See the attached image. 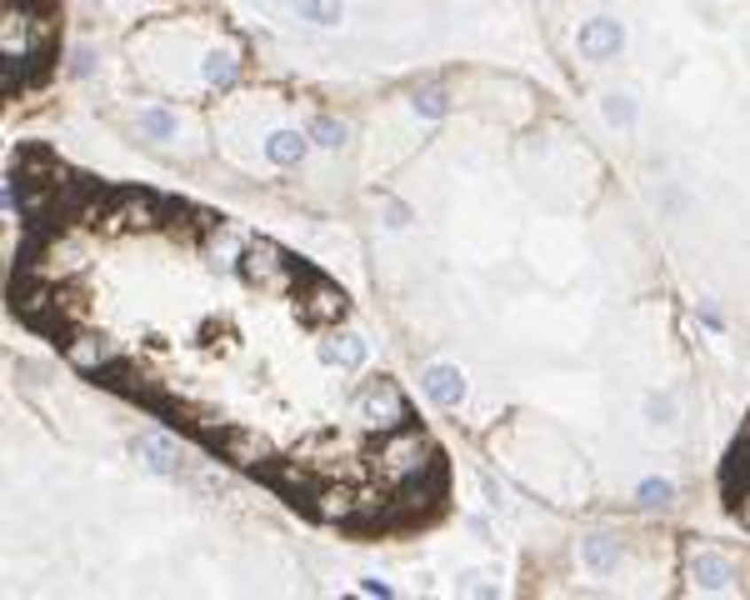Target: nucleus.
Returning a JSON list of instances; mask_svg holds the SVG:
<instances>
[{
  "label": "nucleus",
  "mask_w": 750,
  "mask_h": 600,
  "mask_svg": "<svg viewBox=\"0 0 750 600\" xmlns=\"http://www.w3.org/2000/svg\"><path fill=\"white\" fill-rule=\"evenodd\" d=\"M130 450H136V456L151 465V471H160V475H185V450L176 446L166 431H145V435H136V440H130Z\"/></svg>",
  "instance_id": "obj_5"
},
{
  "label": "nucleus",
  "mask_w": 750,
  "mask_h": 600,
  "mask_svg": "<svg viewBox=\"0 0 750 600\" xmlns=\"http://www.w3.org/2000/svg\"><path fill=\"white\" fill-rule=\"evenodd\" d=\"M691 581L706 596H725V590H736V565L725 556H715V550H700V556L691 560Z\"/></svg>",
  "instance_id": "obj_6"
},
{
  "label": "nucleus",
  "mask_w": 750,
  "mask_h": 600,
  "mask_svg": "<svg viewBox=\"0 0 750 600\" xmlns=\"http://www.w3.org/2000/svg\"><path fill=\"white\" fill-rule=\"evenodd\" d=\"M215 446L230 450L236 461H261L265 450H270L265 440H255V435H240V431H215Z\"/></svg>",
  "instance_id": "obj_14"
},
{
  "label": "nucleus",
  "mask_w": 750,
  "mask_h": 600,
  "mask_svg": "<svg viewBox=\"0 0 750 600\" xmlns=\"http://www.w3.org/2000/svg\"><path fill=\"white\" fill-rule=\"evenodd\" d=\"M640 505H670L676 501V486H670V480H660V475H651V480H640Z\"/></svg>",
  "instance_id": "obj_20"
},
{
  "label": "nucleus",
  "mask_w": 750,
  "mask_h": 600,
  "mask_svg": "<svg viewBox=\"0 0 750 600\" xmlns=\"http://www.w3.org/2000/svg\"><path fill=\"white\" fill-rule=\"evenodd\" d=\"M346 316V295L335 291V285H320L316 280V291L301 295V321H340Z\"/></svg>",
  "instance_id": "obj_9"
},
{
  "label": "nucleus",
  "mask_w": 750,
  "mask_h": 600,
  "mask_svg": "<svg viewBox=\"0 0 750 600\" xmlns=\"http://www.w3.org/2000/svg\"><path fill=\"white\" fill-rule=\"evenodd\" d=\"M581 556H585V571L590 575H611L615 565H621V541H615L611 531H596L581 541Z\"/></svg>",
  "instance_id": "obj_8"
},
{
  "label": "nucleus",
  "mask_w": 750,
  "mask_h": 600,
  "mask_svg": "<svg viewBox=\"0 0 750 600\" xmlns=\"http://www.w3.org/2000/svg\"><path fill=\"white\" fill-rule=\"evenodd\" d=\"M416 111L426 115V121H441V115L450 111V100H445V90H435V85H420V90H416Z\"/></svg>",
  "instance_id": "obj_18"
},
{
  "label": "nucleus",
  "mask_w": 750,
  "mask_h": 600,
  "mask_svg": "<svg viewBox=\"0 0 750 600\" xmlns=\"http://www.w3.org/2000/svg\"><path fill=\"white\" fill-rule=\"evenodd\" d=\"M236 75H240V60L236 56H210L206 60V85H215V90L236 85Z\"/></svg>",
  "instance_id": "obj_16"
},
{
  "label": "nucleus",
  "mask_w": 750,
  "mask_h": 600,
  "mask_svg": "<svg viewBox=\"0 0 750 600\" xmlns=\"http://www.w3.org/2000/svg\"><path fill=\"white\" fill-rule=\"evenodd\" d=\"M700 321H706V325H710V331H725V321H721V316H715V310H710V306H706V310H700Z\"/></svg>",
  "instance_id": "obj_24"
},
{
  "label": "nucleus",
  "mask_w": 750,
  "mask_h": 600,
  "mask_svg": "<svg viewBox=\"0 0 750 600\" xmlns=\"http://www.w3.org/2000/svg\"><path fill=\"white\" fill-rule=\"evenodd\" d=\"M621 51H625L621 20H611V15H596V20H585V26H581V56L590 60V66H605V60H615Z\"/></svg>",
  "instance_id": "obj_4"
},
{
  "label": "nucleus",
  "mask_w": 750,
  "mask_h": 600,
  "mask_svg": "<svg viewBox=\"0 0 750 600\" xmlns=\"http://www.w3.org/2000/svg\"><path fill=\"white\" fill-rule=\"evenodd\" d=\"M140 136H145V140H170V136H176V115L160 111V105L140 111Z\"/></svg>",
  "instance_id": "obj_15"
},
{
  "label": "nucleus",
  "mask_w": 750,
  "mask_h": 600,
  "mask_svg": "<svg viewBox=\"0 0 750 600\" xmlns=\"http://www.w3.org/2000/svg\"><path fill=\"white\" fill-rule=\"evenodd\" d=\"M361 590H365V596H380V600H390V586H386V581H361Z\"/></svg>",
  "instance_id": "obj_22"
},
{
  "label": "nucleus",
  "mask_w": 750,
  "mask_h": 600,
  "mask_svg": "<svg viewBox=\"0 0 750 600\" xmlns=\"http://www.w3.org/2000/svg\"><path fill=\"white\" fill-rule=\"evenodd\" d=\"M361 416L371 420L375 431H401L410 410H405V395L395 391V380H375L371 391L361 395Z\"/></svg>",
  "instance_id": "obj_3"
},
{
  "label": "nucleus",
  "mask_w": 750,
  "mask_h": 600,
  "mask_svg": "<svg viewBox=\"0 0 750 600\" xmlns=\"http://www.w3.org/2000/svg\"><path fill=\"white\" fill-rule=\"evenodd\" d=\"M240 276H246L250 285H285L291 261L280 255V245L255 236V240H246V251H240Z\"/></svg>",
  "instance_id": "obj_2"
},
{
  "label": "nucleus",
  "mask_w": 750,
  "mask_h": 600,
  "mask_svg": "<svg viewBox=\"0 0 750 600\" xmlns=\"http://www.w3.org/2000/svg\"><path fill=\"white\" fill-rule=\"evenodd\" d=\"M115 200H121V215L136 225V230H151V225L166 221V206L155 196H145V191H125V196H115Z\"/></svg>",
  "instance_id": "obj_10"
},
{
  "label": "nucleus",
  "mask_w": 750,
  "mask_h": 600,
  "mask_svg": "<svg viewBox=\"0 0 750 600\" xmlns=\"http://www.w3.org/2000/svg\"><path fill=\"white\" fill-rule=\"evenodd\" d=\"M121 350L105 346L100 335H81V340H70V361L81 365V370H100V365H111Z\"/></svg>",
  "instance_id": "obj_13"
},
{
  "label": "nucleus",
  "mask_w": 750,
  "mask_h": 600,
  "mask_svg": "<svg viewBox=\"0 0 750 600\" xmlns=\"http://www.w3.org/2000/svg\"><path fill=\"white\" fill-rule=\"evenodd\" d=\"M310 145H320V151H340V145H346V126L320 115L316 126H310Z\"/></svg>",
  "instance_id": "obj_17"
},
{
  "label": "nucleus",
  "mask_w": 750,
  "mask_h": 600,
  "mask_svg": "<svg viewBox=\"0 0 750 600\" xmlns=\"http://www.w3.org/2000/svg\"><path fill=\"white\" fill-rule=\"evenodd\" d=\"M306 145H310V136H295V130H270V136H265V155H270L276 166H301Z\"/></svg>",
  "instance_id": "obj_12"
},
{
  "label": "nucleus",
  "mask_w": 750,
  "mask_h": 600,
  "mask_svg": "<svg viewBox=\"0 0 750 600\" xmlns=\"http://www.w3.org/2000/svg\"><path fill=\"white\" fill-rule=\"evenodd\" d=\"M605 121H611V126H630V121H636V100H630V96H611V100H605Z\"/></svg>",
  "instance_id": "obj_21"
},
{
  "label": "nucleus",
  "mask_w": 750,
  "mask_h": 600,
  "mask_svg": "<svg viewBox=\"0 0 750 600\" xmlns=\"http://www.w3.org/2000/svg\"><path fill=\"white\" fill-rule=\"evenodd\" d=\"M301 15L310 26H335L340 20V0H301Z\"/></svg>",
  "instance_id": "obj_19"
},
{
  "label": "nucleus",
  "mask_w": 750,
  "mask_h": 600,
  "mask_svg": "<svg viewBox=\"0 0 750 600\" xmlns=\"http://www.w3.org/2000/svg\"><path fill=\"white\" fill-rule=\"evenodd\" d=\"M405 221H410V210H405V206H395V200H390V225H405Z\"/></svg>",
  "instance_id": "obj_23"
},
{
  "label": "nucleus",
  "mask_w": 750,
  "mask_h": 600,
  "mask_svg": "<svg viewBox=\"0 0 750 600\" xmlns=\"http://www.w3.org/2000/svg\"><path fill=\"white\" fill-rule=\"evenodd\" d=\"M380 465H386L390 480H416V475H431V446H426V435L420 431H401V435H390L386 450H380Z\"/></svg>",
  "instance_id": "obj_1"
},
{
  "label": "nucleus",
  "mask_w": 750,
  "mask_h": 600,
  "mask_svg": "<svg viewBox=\"0 0 750 600\" xmlns=\"http://www.w3.org/2000/svg\"><path fill=\"white\" fill-rule=\"evenodd\" d=\"M320 361L325 365H340V370H355V365H365V335H331L325 346H320Z\"/></svg>",
  "instance_id": "obj_11"
},
{
  "label": "nucleus",
  "mask_w": 750,
  "mask_h": 600,
  "mask_svg": "<svg viewBox=\"0 0 750 600\" xmlns=\"http://www.w3.org/2000/svg\"><path fill=\"white\" fill-rule=\"evenodd\" d=\"M420 391L431 395L435 405H460V395H465V376H460L456 365H426Z\"/></svg>",
  "instance_id": "obj_7"
}]
</instances>
